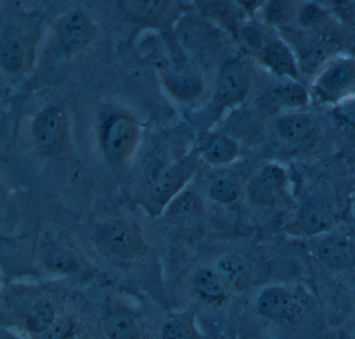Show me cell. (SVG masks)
<instances>
[{
	"instance_id": "cell-22",
	"label": "cell",
	"mask_w": 355,
	"mask_h": 339,
	"mask_svg": "<svg viewBox=\"0 0 355 339\" xmlns=\"http://www.w3.org/2000/svg\"><path fill=\"white\" fill-rule=\"evenodd\" d=\"M168 89L180 100H192L198 97L203 89L202 79L193 72H184L171 77L167 81Z\"/></svg>"
},
{
	"instance_id": "cell-4",
	"label": "cell",
	"mask_w": 355,
	"mask_h": 339,
	"mask_svg": "<svg viewBox=\"0 0 355 339\" xmlns=\"http://www.w3.org/2000/svg\"><path fill=\"white\" fill-rule=\"evenodd\" d=\"M68 121L62 108L51 107L41 112L33 124V137L40 151L58 154L67 141Z\"/></svg>"
},
{
	"instance_id": "cell-6",
	"label": "cell",
	"mask_w": 355,
	"mask_h": 339,
	"mask_svg": "<svg viewBox=\"0 0 355 339\" xmlns=\"http://www.w3.org/2000/svg\"><path fill=\"white\" fill-rule=\"evenodd\" d=\"M255 310L261 318L278 322L295 320L300 311L295 295L282 286H268L257 295Z\"/></svg>"
},
{
	"instance_id": "cell-28",
	"label": "cell",
	"mask_w": 355,
	"mask_h": 339,
	"mask_svg": "<svg viewBox=\"0 0 355 339\" xmlns=\"http://www.w3.org/2000/svg\"><path fill=\"white\" fill-rule=\"evenodd\" d=\"M326 12L323 8L313 2L304 4L299 10L298 21L301 26L311 29L320 26L326 19Z\"/></svg>"
},
{
	"instance_id": "cell-20",
	"label": "cell",
	"mask_w": 355,
	"mask_h": 339,
	"mask_svg": "<svg viewBox=\"0 0 355 339\" xmlns=\"http://www.w3.org/2000/svg\"><path fill=\"white\" fill-rule=\"evenodd\" d=\"M271 100L280 107L299 108L309 103L307 89L299 81H288L274 87Z\"/></svg>"
},
{
	"instance_id": "cell-11",
	"label": "cell",
	"mask_w": 355,
	"mask_h": 339,
	"mask_svg": "<svg viewBox=\"0 0 355 339\" xmlns=\"http://www.w3.org/2000/svg\"><path fill=\"white\" fill-rule=\"evenodd\" d=\"M286 183V171L277 164H267L250 181L249 195L253 201L265 204L273 200Z\"/></svg>"
},
{
	"instance_id": "cell-30",
	"label": "cell",
	"mask_w": 355,
	"mask_h": 339,
	"mask_svg": "<svg viewBox=\"0 0 355 339\" xmlns=\"http://www.w3.org/2000/svg\"><path fill=\"white\" fill-rule=\"evenodd\" d=\"M342 104L343 105L338 110V114L344 122L355 130V98Z\"/></svg>"
},
{
	"instance_id": "cell-2",
	"label": "cell",
	"mask_w": 355,
	"mask_h": 339,
	"mask_svg": "<svg viewBox=\"0 0 355 339\" xmlns=\"http://www.w3.org/2000/svg\"><path fill=\"white\" fill-rule=\"evenodd\" d=\"M95 239L105 251L123 260L138 259L147 249L140 229L123 220H109L97 225Z\"/></svg>"
},
{
	"instance_id": "cell-24",
	"label": "cell",
	"mask_w": 355,
	"mask_h": 339,
	"mask_svg": "<svg viewBox=\"0 0 355 339\" xmlns=\"http://www.w3.org/2000/svg\"><path fill=\"white\" fill-rule=\"evenodd\" d=\"M45 268L57 274L70 275L80 268L78 257L69 250L55 247L49 250L43 258Z\"/></svg>"
},
{
	"instance_id": "cell-8",
	"label": "cell",
	"mask_w": 355,
	"mask_h": 339,
	"mask_svg": "<svg viewBox=\"0 0 355 339\" xmlns=\"http://www.w3.org/2000/svg\"><path fill=\"white\" fill-rule=\"evenodd\" d=\"M315 255L329 270H349L355 266V243L344 235H329L318 243Z\"/></svg>"
},
{
	"instance_id": "cell-14",
	"label": "cell",
	"mask_w": 355,
	"mask_h": 339,
	"mask_svg": "<svg viewBox=\"0 0 355 339\" xmlns=\"http://www.w3.org/2000/svg\"><path fill=\"white\" fill-rule=\"evenodd\" d=\"M334 218L331 211L321 202L307 203L299 211L297 224L304 234L313 236L331 228Z\"/></svg>"
},
{
	"instance_id": "cell-15",
	"label": "cell",
	"mask_w": 355,
	"mask_h": 339,
	"mask_svg": "<svg viewBox=\"0 0 355 339\" xmlns=\"http://www.w3.org/2000/svg\"><path fill=\"white\" fill-rule=\"evenodd\" d=\"M103 328L107 339H143L138 320L123 310H113L105 314Z\"/></svg>"
},
{
	"instance_id": "cell-17",
	"label": "cell",
	"mask_w": 355,
	"mask_h": 339,
	"mask_svg": "<svg viewBox=\"0 0 355 339\" xmlns=\"http://www.w3.org/2000/svg\"><path fill=\"white\" fill-rule=\"evenodd\" d=\"M239 146L236 141L223 134H217L207 141L202 150V157L207 164L224 166L236 159Z\"/></svg>"
},
{
	"instance_id": "cell-19",
	"label": "cell",
	"mask_w": 355,
	"mask_h": 339,
	"mask_svg": "<svg viewBox=\"0 0 355 339\" xmlns=\"http://www.w3.org/2000/svg\"><path fill=\"white\" fill-rule=\"evenodd\" d=\"M165 0H121L119 8L122 12L136 21H155L167 8Z\"/></svg>"
},
{
	"instance_id": "cell-31",
	"label": "cell",
	"mask_w": 355,
	"mask_h": 339,
	"mask_svg": "<svg viewBox=\"0 0 355 339\" xmlns=\"http://www.w3.org/2000/svg\"><path fill=\"white\" fill-rule=\"evenodd\" d=\"M340 8L347 20L355 27V0L340 2Z\"/></svg>"
},
{
	"instance_id": "cell-23",
	"label": "cell",
	"mask_w": 355,
	"mask_h": 339,
	"mask_svg": "<svg viewBox=\"0 0 355 339\" xmlns=\"http://www.w3.org/2000/svg\"><path fill=\"white\" fill-rule=\"evenodd\" d=\"M55 308L49 301L35 302L26 312V324L31 332L42 334L57 320Z\"/></svg>"
},
{
	"instance_id": "cell-5",
	"label": "cell",
	"mask_w": 355,
	"mask_h": 339,
	"mask_svg": "<svg viewBox=\"0 0 355 339\" xmlns=\"http://www.w3.org/2000/svg\"><path fill=\"white\" fill-rule=\"evenodd\" d=\"M196 168V156H188L159 171L151 184V198L161 206L169 204L178 193Z\"/></svg>"
},
{
	"instance_id": "cell-10",
	"label": "cell",
	"mask_w": 355,
	"mask_h": 339,
	"mask_svg": "<svg viewBox=\"0 0 355 339\" xmlns=\"http://www.w3.org/2000/svg\"><path fill=\"white\" fill-rule=\"evenodd\" d=\"M263 64L272 72L290 80L300 79L298 64L292 50L282 40H271L268 42L261 52Z\"/></svg>"
},
{
	"instance_id": "cell-26",
	"label": "cell",
	"mask_w": 355,
	"mask_h": 339,
	"mask_svg": "<svg viewBox=\"0 0 355 339\" xmlns=\"http://www.w3.org/2000/svg\"><path fill=\"white\" fill-rule=\"evenodd\" d=\"M242 185L240 181L232 177L216 179L209 187V195L213 201L220 204H232L240 198Z\"/></svg>"
},
{
	"instance_id": "cell-25",
	"label": "cell",
	"mask_w": 355,
	"mask_h": 339,
	"mask_svg": "<svg viewBox=\"0 0 355 339\" xmlns=\"http://www.w3.org/2000/svg\"><path fill=\"white\" fill-rule=\"evenodd\" d=\"M161 339H200V335L192 318L173 316L162 326Z\"/></svg>"
},
{
	"instance_id": "cell-13",
	"label": "cell",
	"mask_w": 355,
	"mask_h": 339,
	"mask_svg": "<svg viewBox=\"0 0 355 339\" xmlns=\"http://www.w3.org/2000/svg\"><path fill=\"white\" fill-rule=\"evenodd\" d=\"M191 283L195 293L209 303H222L227 299L230 290L216 268H199L193 275Z\"/></svg>"
},
{
	"instance_id": "cell-32",
	"label": "cell",
	"mask_w": 355,
	"mask_h": 339,
	"mask_svg": "<svg viewBox=\"0 0 355 339\" xmlns=\"http://www.w3.org/2000/svg\"><path fill=\"white\" fill-rule=\"evenodd\" d=\"M1 339H20L19 337L14 335L13 333L8 332V331H3L1 333Z\"/></svg>"
},
{
	"instance_id": "cell-7",
	"label": "cell",
	"mask_w": 355,
	"mask_h": 339,
	"mask_svg": "<svg viewBox=\"0 0 355 339\" xmlns=\"http://www.w3.org/2000/svg\"><path fill=\"white\" fill-rule=\"evenodd\" d=\"M250 89V78L245 67L238 60L222 66L217 80V99L224 105L232 106L244 101Z\"/></svg>"
},
{
	"instance_id": "cell-3",
	"label": "cell",
	"mask_w": 355,
	"mask_h": 339,
	"mask_svg": "<svg viewBox=\"0 0 355 339\" xmlns=\"http://www.w3.org/2000/svg\"><path fill=\"white\" fill-rule=\"evenodd\" d=\"M139 139L137 123L128 114H115L103 131V146L105 157L115 166L125 164L136 149Z\"/></svg>"
},
{
	"instance_id": "cell-12",
	"label": "cell",
	"mask_w": 355,
	"mask_h": 339,
	"mask_svg": "<svg viewBox=\"0 0 355 339\" xmlns=\"http://www.w3.org/2000/svg\"><path fill=\"white\" fill-rule=\"evenodd\" d=\"M216 270L228 290L242 293L251 284V268L248 261L238 254H226L218 260Z\"/></svg>"
},
{
	"instance_id": "cell-27",
	"label": "cell",
	"mask_w": 355,
	"mask_h": 339,
	"mask_svg": "<svg viewBox=\"0 0 355 339\" xmlns=\"http://www.w3.org/2000/svg\"><path fill=\"white\" fill-rule=\"evenodd\" d=\"M296 12L293 2L284 0H272L265 8V18L269 24L282 25L288 22Z\"/></svg>"
},
{
	"instance_id": "cell-16",
	"label": "cell",
	"mask_w": 355,
	"mask_h": 339,
	"mask_svg": "<svg viewBox=\"0 0 355 339\" xmlns=\"http://www.w3.org/2000/svg\"><path fill=\"white\" fill-rule=\"evenodd\" d=\"M276 129L282 139L297 144L305 141L313 134L315 123L309 114L293 112L282 116L277 121Z\"/></svg>"
},
{
	"instance_id": "cell-18",
	"label": "cell",
	"mask_w": 355,
	"mask_h": 339,
	"mask_svg": "<svg viewBox=\"0 0 355 339\" xmlns=\"http://www.w3.org/2000/svg\"><path fill=\"white\" fill-rule=\"evenodd\" d=\"M24 60V46L17 31L5 33L0 48V62L7 72L16 73L21 69Z\"/></svg>"
},
{
	"instance_id": "cell-21",
	"label": "cell",
	"mask_w": 355,
	"mask_h": 339,
	"mask_svg": "<svg viewBox=\"0 0 355 339\" xmlns=\"http://www.w3.org/2000/svg\"><path fill=\"white\" fill-rule=\"evenodd\" d=\"M203 211V201L194 191H182L169 203L167 216L173 220H186Z\"/></svg>"
},
{
	"instance_id": "cell-9",
	"label": "cell",
	"mask_w": 355,
	"mask_h": 339,
	"mask_svg": "<svg viewBox=\"0 0 355 339\" xmlns=\"http://www.w3.org/2000/svg\"><path fill=\"white\" fill-rule=\"evenodd\" d=\"M55 29L64 45L70 48L87 45L95 35L92 21L80 10H71L62 17Z\"/></svg>"
},
{
	"instance_id": "cell-29",
	"label": "cell",
	"mask_w": 355,
	"mask_h": 339,
	"mask_svg": "<svg viewBox=\"0 0 355 339\" xmlns=\"http://www.w3.org/2000/svg\"><path fill=\"white\" fill-rule=\"evenodd\" d=\"M73 330V320L68 316H61L41 334V339H70Z\"/></svg>"
},
{
	"instance_id": "cell-1",
	"label": "cell",
	"mask_w": 355,
	"mask_h": 339,
	"mask_svg": "<svg viewBox=\"0 0 355 339\" xmlns=\"http://www.w3.org/2000/svg\"><path fill=\"white\" fill-rule=\"evenodd\" d=\"M315 97L324 103L340 104L355 98V60L338 58L328 62L313 83Z\"/></svg>"
}]
</instances>
